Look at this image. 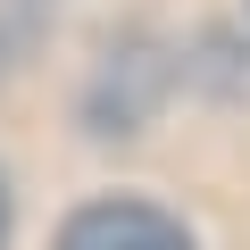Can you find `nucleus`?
Segmentation results:
<instances>
[{
	"label": "nucleus",
	"mask_w": 250,
	"mask_h": 250,
	"mask_svg": "<svg viewBox=\"0 0 250 250\" xmlns=\"http://www.w3.org/2000/svg\"><path fill=\"white\" fill-rule=\"evenodd\" d=\"M59 250H192L184 217H167L159 200H83L59 225Z\"/></svg>",
	"instance_id": "f257e3e1"
},
{
	"label": "nucleus",
	"mask_w": 250,
	"mask_h": 250,
	"mask_svg": "<svg viewBox=\"0 0 250 250\" xmlns=\"http://www.w3.org/2000/svg\"><path fill=\"white\" fill-rule=\"evenodd\" d=\"M0 250H9V184H0Z\"/></svg>",
	"instance_id": "f03ea898"
}]
</instances>
